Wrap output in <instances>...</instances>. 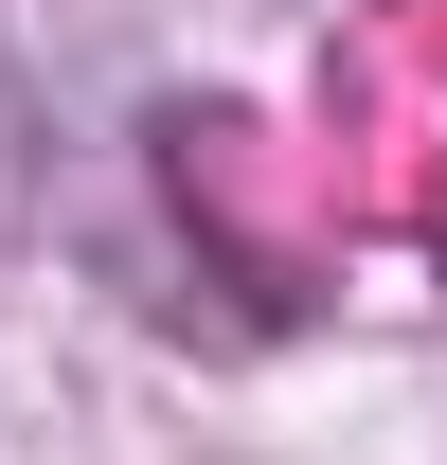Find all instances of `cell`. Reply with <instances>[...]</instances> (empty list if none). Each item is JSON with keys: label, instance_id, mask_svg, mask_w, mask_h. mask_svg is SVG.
I'll return each instance as SVG.
<instances>
[{"label": "cell", "instance_id": "6da1fadb", "mask_svg": "<svg viewBox=\"0 0 447 465\" xmlns=\"http://www.w3.org/2000/svg\"><path fill=\"white\" fill-rule=\"evenodd\" d=\"M36 162H55V143H36V72H18V36H0V232L36 215Z\"/></svg>", "mask_w": 447, "mask_h": 465}]
</instances>
